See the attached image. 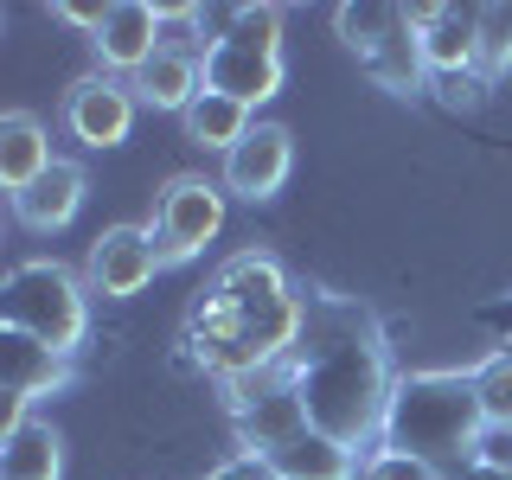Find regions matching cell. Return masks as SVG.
<instances>
[{"mask_svg": "<svg viewBox=\"0 0 512 480\" xmlns=\"http://www.w3.org/2000/svg\"><path fill=\"white\" fill-rule=\"evenodd\" d=\"M288 378H295L301 404H308V423L320 436L365 448L384 442V416H391V346H384L378 320L346 295H308V327H301V346L288 359Z\"/></svg>", "mask_w": 512, "mask_h": 480, "instance_id": "cell-1", "label": "cell"}, {"mask_svg": "<svg viewBox=\"0 0 512 480\" xmlns=\"http://www.w3.org/2000/svg\"><path fill=\"white\" fill-rule=\"evenodd\" d=\"M487 429L474 372H410L391 391V416H384V448H404L423 461H474V436Z\"/></svg>", "mask_w": 512, "mask_h": 480, "instance_id": "cell-2", "label": "cell"}, {"mask_svg": "<svg viewBox=\"0 0 512 480\" xmlns=\"http://www.w3.org/2000/svg\"><path fill=\"white\" fill-rule=\"evenodd\" d=\"M0 327L32 333L58 352H77L90 333V295L64 263L32 256V263H13L7 282H0Z\"/></svg>", "mask_w": 512, "mask_h": 480, "instance_id": "cell-3", "label": "cell"}, {"mask_svg": "<svg viewBox=\"0 0 512 480\" xmlns=\"http://www.w3.org/2000/svg\"><path fill=\"white\" fill-rule=\"evenodd\" d=\"M333 20H340L346 52L359 58V71L372 77L378 90L416 96L429 84V64H423V45H416L410 7H391V0H346Z\"/></svg>", "mask_w": 512, "mask_h": 480, "instance_id": "cell-4", "label": "cell"}, {"mask_svg": "<svg viewBox=\"0 0 512 480\" xmlns=\"http://www.w3.org/2000/svg\"><path fill=\"white\" fill-rule=\"evenodd\" d=\"M416 45L436 84H448V103H480L487 77H480V7H410Z\"/></svg>", "mask_w": 512, "mask_h": 480, "instance_id": "cell-5", "label": "cell"}, {"mask_svg": "<svg viewBox=\"0 0 512 480\" xmlns=\"http://www.w3.org/2000/svg\"><path fill=\"white\" fill-rule=\"evenodd\" d=\"M154 244L167 263H192L212 237L224 231V180H205V173H180V180L160 186L154 199Z\"/></svg>", "mask_w": 512, "mask_h": 480, "instance_id": "cell-6", "label": "cell"}, {"mask_svg": "<svg viewBox=\"0 0 512 480\" xmlns=\"http://www.w3.org/2000/svg\"><path fill=\"white\" fill-rule=\"evenodd\" d=\"M160 269H167V256H160L148 224H109V231H96V244L84 256V282L96 295H109V301L141 295Z\"/></svg>", "mask_w": 512, "mask_h": 480, "instance_id": "cell-7", "label": "cell"}, {"mask_svg": "<svg viewBox=\"0 0 512 480\" xmlns=\"http://www.w3.org/2000/svg\"><path fill=\"white\" fill-rule=\"evenodd\" d=\"M0 384H7V410H0V429H13L20 416H32L39 397H52L71 384V352L32 340V333L0 327Z\"/></svg>", "mask_w": 512, "mask_h": 480, "instance_id": "cell-8", "label": "cell"}, {"mask_svg": "<svg viewBox=\"0 0 512 480\" xmlns=\"http://www.w3.org/2000/svg\"><path fill=\"white\" fill-rule=\"evenodd\" d=\"M135 90H128V77H77L71 96H64V128H71L84 148H122L128 128H135Z\"/></svg>", "mask_w": 512, "mask_h": 480, "instance_id": "cell-9", "label": "cell"}, {"mask_svg": "<svg viewBox=\"0 0 512 480\" xmlns=\"http://www.w3.org/2000/svg\"><path fill=\"white\" fill-rule=\"evenodd\" d=\"M205 90L231 96V103H269L282 90V52H263V45H244V39H224L212 32L205 39Z\"/></svg>", "mask_w": 512, "mask_h": 480, "instance_id": "cell-10", "label": "cell"}, {"mask_svg": "<svg viewBox=\"0 0 512 480\" xmlns=\"http://www.w3.org/2000/svg\"><path fill=\"white\" fill-rule=\"evenodd\" d=\"M90 45H96L109 77H135L167 45V7L160 0H109V20Z\"/></svg>", "mask_w": 512, "mask_h": 480, "instance_id": "cell-11", "label": "cell"}, {"mask_svg": "<svg viewBox=\"0 0 512 480\" xmlns=\"http://www.w3.org/2000/svg\"><path fill=\"white\" fill-rule=\"evenodd\" d=\"M288 167H295V141H288V128L256 122L250 135L224 154V192L263 205V199H276V192L288 186Z\"/></svg>", "mask_w": 512, "mask_h": 480, "instance_id": "cell-12", "label": "cell"}, {"mask_svg": "<svg viewBox=\"0 0 512 480\" xmlns=\"http://www.w3.org/2000/svg\"><path fill=\"white\" fill-rule=\"evenodd\" d=\"M84 186L90 180H84L77 160H52L26 192H13V218H20L26 231H64V224L77 218V205H84Z\"/></svg>", "mask_w": 512, "mask_h": 480, "instance_id": "cell-13", "label": "cell"}, {"mask_svg": "<svg viewBox=\"0 0 512 480\" xmlns=\"http://www.w3.org/2000/svg\"><path fill=\"white\" fill-rule=\"evenodd\" d=\"M128 90H135V103H148V109H173V116H186V109L205 96V58L167 52V45H160V52L128 77Z\"/></svg>", "mask_w": 512, "mask_h": 480, "instance_id": "cell-14", "label": "cell"}, {"mask_svg": "<svg viewBox=\"0 0 512 480\" xmlns=\"http://www.w3.org/2000/svg\"><path fill=\"white\" fill-rule=\"evenodd\" d=\"M282 295H295V288H288V269L263 250L231 256L212 276V288H205V301H218V308H269V301H282Z\"/></svg>", "mask_w": 512, "mask_h": 480, "instance_id": "cell-15", "label": "cell"}, {"mask_svg": "<svg viewBox=\"0 0 512 480\" xmlns=\"http://www.w3.org/2000/svg\"><path fill=\"white\" fill-rule=\"evenodd\" d=\"M64 474V436L45 416H20L0 429V480H58Z\"/></svg>", "mask_w": 512, "mask_h": 480, "instance_id": "cell-16", "label": "cell"}, {"mask_svg": "<svg viewBox=\"0 0 512 480\" xmlns=\"http://www.w3.org/2000/svg\"><path fill=\"white\" fill-rule=\"evenodd\" d=\"M269 468H276V480H359V448L320 436V429H301L295 442H282L276 455H263Z\"/></svg>", "mask_w": 512, "mask_h": 480, "instance_id": "cell-17", "label": "cell"}, {"mask_svg": "<svg viewBox=\"0 0 512 480\" xmlns=\"http://www.w3.org/2000/svg\"><path fill=\"white\" fill-rule=\"evenodd\" d=\"M52 160L58 154H52V135H45L39 116H26V109L0 116V186H7V192H26Z\"/></svg>", "mask_w": 512, "mask_h": 480, "instance_id": "cell-18", "label": "cell"}, {"mask_svg": "<svg viewBox=\"0 0 512 480\" xmlns=\"http://www.w3.org/2000/svg\"><path fill=\"white\" fill-rule=\"evenodd\" d=\"M256 116V109H244V103H231V96H218V90H205L199 96V103H192L186 109V141H192V148H212V154H231L237 148V141H244L250 135V122Z\"/></svg>", "mask_w": 512, "mask_h": 480, "instance_id": "cell-19", "label": "cell"}, {"mask_svg": "<svg viewBox=\"0 0 512 480\" xmlns=\"http://www.w3.org/2000/svg\"><path fill=\"white\" fill-rule=\"evenodd\" d=\"M474 391H480V410H487V423H506L512 429V359L500 346L487 352V359L474 365Z\"/></svg>", "mask_w": 512, "mask_h": 480, "instance_id": "cell-20", "label": "cell"}, {"mask_svg": "<svg viewBox=\"0 0 512 480\" xmlns=\"http://www.w3.org/2000/svg\"><path fill=\"white\" fill-rule=\"evenodd\" d=\"M512 71V7H480V77Z\"/></svg>", "mask_w": 512, "mask_h": 480, "instance_id": "cell-21", "label": "cell"}, {"mask_svg": "<svg viewBox=\"0 0 512 480\" xmlns=\"http://www.w3.org/2000/svg\"><path fill=\"white\" fill-rule=\"evenodd\" d=\"M224 39L282 52V7H231V13H224Z\"/></svg>", "mask_w": 512, "mask_h": 480, "instance_id": "cell-22", "label": "cell"}, {"mask_svg": "<svg viewBox=\"0 0 512 480\" xmlns=\"http://www.w3.org/2000/svg\"><path fill=\"white\" fill-rule=\"evenodd\" d=\"M359 480H448L436 461H423V455H404V448H372L365 455V468H359Z\"/></svg>", "mask_w": 512, "mask_h": 480, "instance_id": "cell-23", "label": "cell"}, {"mask_svg": "<svg viewBox=\"0 0 512 480\" xmlns=\"http://www.w3.org/2000/svg\"><path fill=\"white\" fill-rule=\"evenodd\" d=\"M474 461H487V468L512 474V429H506V423H487V429L474 436Z\"/></svg>", "mask_w": 512, "mask_h": 480, "instance_id": "cell-24", "label": "cell"}, {"mask_svg": "<svg viewBox=\"0 0 512 480\" xmlns=\"http://www.w3.org/2000/svg\"><path fill=\"white\" fill-rule=\"evenodd\" d=\"M52 20L84 26L90 39H96V32H103V20H109V0H52Z\"/></svg>", "mask_w": 512, "mask_h": 480, "instance_id": "cell-25", "label": "cell"}, {"mask_svg": "<svg viewBox=\"0 0 512 480\" xmlns=\"http://www.w3.org/2000/svg\"><path fill=\"white\" fill-rule=\"evenodd\" d=\"M205 480H276V468H269L263 455H231V461H218Z\"/></svg>", "mask_w": 512, "mask_h": 480, "instance_id": "cell-26", "label": "cell"}, {"mask_svg": "<svg viewBox=\"0 0 512 480\" xmlns=\"http://www.w3.org/2000/svg\"><path fill=\"white\" fill-rule=\"evenodd\" d=\"M480 327H493L506 340V333H512V295L506 301H487V308H480Z\"/></svg>", "mask_w": 512, "mask_h": 480, "instance_id": "cell-27", "label": "cell"}, {"mask_svg": "<svg viewBox=\"0 0 512 480\" xmlns=\"http://www.w3.org/2000/svg\"><path fill=\"white\" fill-rule=\"evenodd\" d=\"M448 480H512V474H500V468H487V461H461Z\"/></svg>", "mask_w": 512, "mask_h": 480, "instance_id": "cell-28", "label": "cell"}, {"mask_svg": "<svg viewBox=\"0 0 512 480\" xmlns=\"http://www.w3.org/2000/svg\"><path fill=\"white\" fill-rule=\"evenodd\" d=\"M500 352H506V359H512V333H506V340H500Z\"/></svg>", "mask_w": 512, "mask_h": 480, "instance_id": "cell-29", "label": "cell"}]
</instances>
